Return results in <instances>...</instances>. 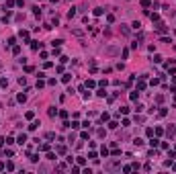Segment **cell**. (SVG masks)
<instances>
[{
  "label": "cell",
  "mask_w": 176,
  "mask_h": 174,
  "mask_svg": "<svg viewBox=\"0 0 176 174\" xmlns=\"http://www.w3.org/2000/svg\"><path fill=\"white\" fill-rule=\"evenodd\" d=\"M45 86V82H43V78H39V80H37V88H43Z\"/></svg>",
  "instance_id": "obj_16"
},
{
  "label": "cell",
  "mask_w": 176,
  "mask_h": 174,
  "mask_svg": "<svg viewBox=\"0 0 176 174\" xmlns=\"http://www.w3.org/2000/svg\"><path fill=\"white\" fill-rule=\"evenodd\" d=\"M37 127H39V121H33V123L29 125V131H35Z\"/></svg>",
  "instance_id": "obj_5"
},
{
  "label": "cell",
  "mask_w": 176,
  "mask_h": 174,
  "mask_svg": "<svg viewBox=\"0 0 176 174\" xmlns=\"http://www.w3.org/2000/svg\"><path fill=\"white\" fill-rule=\"evenodd\" d=\"M0 86L6 88V86H8V80H6V78H0Z\"/></svg>",
  "instance_id": "obj_11"
},
{
  "label": "cell",
  "mask_w": 176,
  "mask_h": 174,
  "mask_svg": "<svg viewBox=\"0 0 176 174\" xmlns=\"http://www.w3.org/2000/svg\"><path fill=\"white\" fill-rule=\"evenodd\" d=\"M76 162L80 164V166H84V164H86V158H78V160H76Z\"/></svg>",
  "instance_id": "obj_29"
},
{
  "label": "cell",
  "mask_w": 176,
  "mask_h": 174,
  "mask_svg": "<svg viewBox=\"0 0 176 174\" xmlns=\"http://www.w3.org/2000/svg\"><path fill=\"white\" fill-rule=\"evenodd\" d=\"M101 154H102V156H105V158H106V156H109V154H111V152H109V149H106L105 145H102V148H101Z\"/></svg>",
  "instance_id": "obj_14"
},
{
  "label": "cell",
  "mask_w": 176,
  "mask_h": 174,
  "mask_svg": "<svg viewBox=\"0 0 176 174\" xmlns=\"http://www.w3.org/2000/svg\"><path fill=\"white\" fill-rule=\"evenodd\" d=\"M16 143H20V145H23V143H27V133H20L19 137H16Z\"/></svg>",
  "instance_id": "obj_1"
},
{
  "label": "cell",
  "mask_w": 176,
  "mask_h": 174,
  "mask_svg": "<svg viewBox=\"0 0 176 174\" xmlns=\"http://www.w3.org/2000/svg\"><path fill=\"white\" fill-rule=\"evenodd\" d=\"M47 115H49V117H55L57 111H55V109H49V111H47Z\"/></svg>",
  "instance_id": "obj_17"
},
{
  "label": "cell",
  "mask_w": 176,
  "mask_h": 174,
  "mask_svg": "<svg viewBox=\"0 0 176 174\" xmlns=\"http://www.w3.org/2000/svg\"><path fill=\"white\" fill-rule=\"evenodd\" d=\"M146 135H147V137H151V135H154V129L147 127V129H146Z\"/></svg>",
  "instance_id": "obj_23"
},
{
  "label": "cell",
  "mask_w": 176,
  "mask_h": 174,
  "mask_svg": "<svg viewBox=\"0 0 176 174\" xmlns=\"http://www.w3.org/2000/svg\"><path fill=\"white\" fill-rule=\"evenodd\" d=\"M119 113H123V115H127V113H129V109H127V107H121V109H119Z\"/></svg>",
  "instance_id": "obj_28"
},
{
  "label": "cell",
  "mask_w": 176,
  "mask_h": 174,
  "mask_svg": "<svg viewBox=\"0 0 176 174\" xmlns=\"http://www.w3.org/2000/svg\"><path fill=\"white\" fill-rule=\"evenodd\" d=\"M156 29H158V31H160V33H164V29H166V27L162 25V23H158V25H156Z\"/></svg>",
  "instance_id": "obj_22"
},
{
  "label": "cell",
  "mask_w": 176,
  "mask_h": 174,
  "mask_svg": "<svg viewBox=\"0 0 176 174\" xmlns=\"http://www.w3.org/2000/svg\"><path fill=\"white\" fill-rule=\"evenodd\" d=\"M61 80H64V82H65V84H68V82H70V80H72V76H70V74H64V76H61Z\"/></svg>",
  "instance_id": "obj_13"
},
{
  "label": "cell",
  "mask_w": 176,
  "mask_h": 174,
  "mask_svg": "<svg viewBox=\"0 0 176 174\" xmlns=\"http://www.w3.org/2000/svg\"><path fill=\"white\" fill-rule=\"evenodd\" d=\"M19 35H20V37H23V39H29V31H20Z\"/></svg>",
  "instance_id": "obj_15"
},
{
  "label": "cell",
  "mask_w": 176,
  "mask_h": 174,
  "mask_svg": "<svg viewBox=\"0 0 176 174\" xmlns=\"http://www.w3.org/2000/svg\"><path fill=\"white\" fill-rule=\"evenodd\" d=\"M133 29H137V31L141 29V23H139V20H135V23H133Z\"/></svg>",
  "instance_id": "obj_27"
},
{
  "label": "cell",
  "mask_w": 176,
  "mask_h": 174,
  "mask_svg": "<svg viewBox=\"0 0 176 174\" xmlns=\"http://www.w3.org/2000/svg\"><path fill=\"white\" fill-rule=\"evenodd\" d=\"M84 86H86V88H94V86H96V82H94V80H86Z\"/></svg>",
  "instance_id": "obj_6"
},
{
  "label": "cell",
  "mask_w": 176,
  "mask_h": 174,
  "mask_svg": "<svg viewBox=\"0 0 176 174\" xmlns=\"http://www.w3.org/2000/svg\"><path fill=\"white\" fill-rule=\"evenodd\" d=\"M4 141H6V139H4V137H0V145H4Z\"/></svg>",
  "instance_id": "obj_30"
},
{
  "label": "cell",
  "mask_w": 176,
  "mask_h": 174,
  "mask_svg": "<svg viewBox=\"0 0 176 174\" xmlns=\"http://www.w3.org/2000/svg\"><path fill=\"white\" fill-rule=\"evenodd\" d=\"M6 168V166H4V164H2V162H0V170H4Z\"/></svg>",
  "instance_id": "obj_31"
},
{
  "label": "cell",
  "mask_w": 176,
  "mask_h": 174,
  "mask_svg": "<svg viewBox=\"0 0 176 174\" xmlns=\"http://www.w3.org/2000/svg\"><path fill=\"white\" fill-rule=\"evenodd\" d=\"M150 4H151L150 0H141V6H143V8H147V6H150Z\"/></svg>",
  "instance_id": "obj_25"
},
{
  "label": "cell",
  "mask_w": 176,
  "mask_h": 174,
  "mask_svg": "<svg viewBox=\"0 0 176 174\" xmlns=\"http://www.w3.org/2000/svg\"><path fill=\"white\" fill-rule=\"evenodd\" d=\"M129 98H131V100H137V98H139V90H133L129 94Z\"/></svg>",
  "instance_id": "obj_2"
},
{
  "label": "cell",
  "mask_w": 176,
  "mask_h": 174,
  "mask_svg": "<svg viewBox=\"0 0 176 174\" xmlns=\"http://www.w3.org/2000/svg\"><path fill=\"white\" fill-rule=\"evenodd\" d=\"M57 154L64 156V154H65V145H57Z\"/></svg>",
  "instance_id": "obj_9"
},
{
  "label": "cell",
  "mask_w": 176,
  "mask_h": 174,
  "mask_svg": "<svg viewBox=\"0 0 176 174\" xmlns=\"http://www.w3.org/2000/svg\"><path fill=\"white\" fill-rule=\"evenodd\" d=\"M16 98H19L20 102H25V100H27V94H23V92H20V94H19V96H16Z\"/></svg>",
  "instance_id": "obj_20"
},
{
  "label": "cell",
  "mask_w": 176,
  "mask_h": 174,
  "mask_svg": "<svg viewBox=\"0 0 176 174\" xmlns=\"http://www.w3.org/2000/svg\"><path fill=\"white\" fill-rule=\"evenodd\" d=\"M31 47H33V49H39L41 43H39V41H31Z\"/></svg>",
  "instance_id": "obj_10"
},
{
  "label": "cell",
  "mask_w": 176,
  "mask_h": 174,
  "mask_svg": "<svg viewBox=\"0 0 176 174\" xmlns=\"http://www.w3.org/2000/svg\"><path fill=\"white\" fill-rule=\"evenodd\" d=\"M117 127H119V123H117V121H109V129H117Z\"/></svg>",
  "instance_id": "obj_8"
},
{
  "label": "cell",
  "mask_w": 176,
  "mask_h": 174,
  "mask_svg": "<svg viewBox=\"0 0 176 174\" xmlns=\"http://www.w3.org/2000/svg\"><path fill=\"white\" fill-rule=\"evenodd\" d=\"M166 113H168L166 109H160V111H158V115H160V117H166Z\"/></svg>",
  "instance_id": "obj_26"
},
{
  "label": "cell",
  "mask_w": 176,
  "mask_h": 174,
  "mask_svg": "<svg viewBox=\"0 0 176 174\" xmlns=\"http://www.w3.org/2000/svg\"><path fill=\"white\" fill-rule=\"evenodd\" d=\"M158 143H160V139H156L154 135H151V139H150V145H151V148H156Z\"/></svg>",
  "instance_id": "obj_4"
},
{
  "label": "cell",
  "mask_w": 176,
  "mask_h": 174,
  "mask_svg": "<svg viewBox=\"0 0 176 174\" xmlns=\"http://www.w3.org/2000/svg\"><path fill=\"white\" fill-rule=\"evenodd\" d=\"M174 33H176V31H174Z\"/></svg>",
  "instance_id": "obj_33"
},
{
  "label": "cell",
  "mask_w": 176,
  "mask_h": 174,
  "mask_svg": "<svg viewBox=\"0 0 176 174\" xmlns=\"http://www.w3.org/2000/svg\"><path fill=\"white\" fill-rule=\"evenodd\" d=\"M74 16H76V8H72L70 12H68V19H74Z\"/></svg>",
  "instance_id": "obj_21"
},
{
  "label": "cell",
  "mask_w": 176,
  "mask_h": 174,
  "mask_svg": "<svg viewBox=\"0 0 176 174\" xmlns=\"http://www.w3.org/2000/svg\"><path fill=\"white\" fill-rule=\"evenodd\" d=\"M137 90H146V82H143V78H141V80H139V84H137Z\"/></svg>",
  "instance_id": "obj_3"
},
{
  "label": "cell",
  "mask_w": 176,
  "mask_h": 174,
  "mask_svg": "<svg viewBox=\"0 0 176 174\" xmlns=\"http://www.w3.org/2000/svg\"><path fill=\"white\" fill-rule=\"evenodd\" d=\"M172 168H174V172H176V164H174V166H172Z\"/></svg>",
  "instance_id": "obj_32"
},
{
  "label": "cell",
  "mask_w": 176,
  "mask_h": 174,
  "mask_svg": "<svg viewBox=\"0 0 176 174\" xmlns=\"http://www.w3.org/2000/svg\"><path fill=\"white\" fill-rule=\"evenodd\" d=\"M39 149H41V152H49V143H41Z\"/></svg>",
  "instance_id": "obj_7"
},
{
  "label": "cell",
  "mask_w": 176,
  "mask_h": 174,
  "mask_svg": "<svg viewBox=\"0 0 176 174\" xmlns=\"http://www.w3.org/2000/svg\"><path fill=\"white\" fill-rule=\"evenodd\" d=\"M101 15H105V10L102 8H94V16H101Z\"/></svg>",
  "instance_id": "obj_12"
},
{
  "label": "cell",
  "mask_w": 176,
  "mask_h": 174,
  "mask_svg": "<svg viewBox=\"0 0 176 174\" xmlns=\"http://www.w3.org/2000/svg\"><path fill=\"white\" fill-rule=\"evenodd\" d=\"M96 94H98V96H101V98H105V96H106V92H105V88H101V90L96 92Z\"/></svg>",
  "instance_id": "obj_18"
},
{
  "label": "cell",
  "mask_w": 176,
  "mask_h": 174,
  "mask_svg": "<svg viewBox=\"0 0 176 174\" xmlns=\"http://www.w3.org/2000/svg\"><path fill=\"white\" fill-rule=\"evenodd\" d=\"M133 143H135V145H141V143H143V139H141V137H135V139H133Z\"/></svg>",
  "instance_id": "obj_24"
},
{
  "label": "cell",
  "mask_w": 176,
  "mask_h": 174,
  "mask_svg": "<svg viewBox=\"0 0 176 174\" xmlns=\"http://www.w3.org/2000/svg\"><path fill=\"white\" fill-rule=\"evenodd\" d=\"M70 127H72V129H78V127H80V123H78V121H72Z\"/></svg>",
  "instance_id": "obj_19"
}]
</instances>
